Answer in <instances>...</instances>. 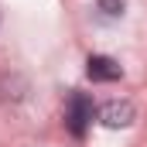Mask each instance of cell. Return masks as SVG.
Instances as JSON below:
<instances>
[{
	"mask_svg": "<svg viewBox=\"0 0 147 147\" xmlns=\"http://www.w3.org/2000/svg\"><path fill=\"white\" fill-rule=\"evenodd\" d=\"M92 99L86 96V92H72V99H69V106H65V127L72 130V137H86V130H89V123H92Z\"/></svg>",
	"mask_w": 147,
	"mask_h": 147,
	"instance_id": "cell-1",
	"label": "cell"
},
{
	"mask_svg": "<svg viewBox=\"0 0 147 147\" xmlns=\"http://www.w3.org/2000/svg\"><path fill=\"white\" fill-rule=\"evenodd\" d=\"M134 116H137V110H134V103H127V99H113V103H106L103 113H99V120H103L110 130H116V127H130Z\"/></svg>",
	"mask_w": 147,
	"mask_h": 147,
	"instance_id": "cell-2",
	"label": "cell"
},
{
	"mask_svg": "<svg viewBox=\"0 0 147 147\" xmlns=\"http://www.w3.org/2000/svg\"><path fill=\"white\" fill-rule=\"evenodd\" d=\"M86 72H89V79H92V82H116V79L123 75V72H120V65L113 62L110 55H92Z\"/></svg>",
	"mask_w": 147,
	"mask_h": 147,
	"instance_id": "cell-3",
	"label": "cell"
}]
</instances>
